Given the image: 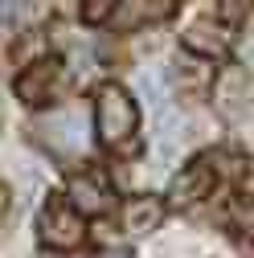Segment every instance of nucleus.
<instances>
[{"label":"nucleus","instance_id":"nucleus-1","mask_svg":"<svg viewBox=\"0 0 254 258\" xmlns=\"http://www.w3.org/2000/svg\"><path fill=\"white\" fill-rule=\"evenodd\" d=\"M94 123H99V140L115 148V144H127L136 136L140 111H136L132 99H127L123 86H103L99 99H94Z\"/></svg>","mask_w":254,"mask_h":258},{"label":"nucleus","instance_id":"nucleus-2","mask_svg":"<svg viewBox=\"0 0 254 258\" xmlns=\"http://www.w3.org/2000/svg\"><path fill=\"white\" fill-rule=\"evenodd\" d=\"M37 132L45 136V144L57 156H78L90 140V123H86L82 107H61V111H49L37 119Z\"/></svg>","mask_w":254,"mask_h":258},{"label":"nucleus","instance_id":"nucleus-3","mask_svg":"<svg viewBox=\"0 0 254 258\" xmlns=\"http://www.w3.org/2000/svg\"><path fill=\"white\" fill-rule=\"evenodd\" d=\"M41 242L53 246V250L78 246V242H82V213H78L70 201L49 197V201H45V213H41Z\"/></svg>","mask_w":254,"mask_h":258},{"label":"nucleus","instance_id":"nucleus-4","mask_svg":"<svg viewBox=\"0 0 254 258\" xmlns=\"http://www.w3.org/2000/svg\"><path fill=\"white\" fill-rule=\"evenodd\" d=\"M17 99L21 103H29V107H41V103H49L53 94L61 90V61H53V57H41V61H33L29 70H21L17 74Z\"/></svg>","mask_w":254,"mask_h":258},{"label":"nucleus","instance_id":"nucleus-5","mask_svg":"<svg viewBox=\"0 0 254 258\" xmlns=\"http://www.w3.org/2000/svg\"><path fill=\"white\" fill-rule=\"evenodd\" d=\"M70 205L86 217V213H107L111 209V184L103 180V172H78L70 176Z\"/></svg>","mask_w":254,"mask_h":258},{"label":"nucleus","instance_id":"nucleus-6","mask_svg":"<svg viewBox=\"0 0 254 258\" xmlns=\"http://www.w3.org/2000/svg\"><path fill=\"white\" fill-rule=\"evenodd\" d=\"M209 188H213V164L209 160H193V164L168 184V201L172 205H188V201H201Z\"/></svg>","mask_w":254,"mask_h":258},{"label":"nucleus","instance_id":"nucleus-7","mask_svg":"<svg viewBox=\"0 0 254 258\" xmlns=\"http://www.w3.org/2000/svg\"><path fill=\"white\" fill-rule=\"evenodd\" d=\"M172 9H176L172 0H127V5L115 9L111 21H115L119 29H136V25H144V21H164Z\"/></svg>","mask_w":254,"mask_h":258},{"label":"nucleus","instance_id":"nucleus-8","mask_svg":"<svg viewBox=\"0 0 254 258\" xmlns=\"http://www.w3.org/2000/svg\"><path fill=\"white\" fill-rule=\"evenodd\" d=\"M160 221H164V205L152 201V197H136V201L123 205V230L127 234H148Z\"/></svg>","mask_w":254,"mask_h":258},{"label":"nucleus","instance_id":"nucleus-9","mask_svg":"<svg viewBox=\"0 0 254 258\" xmlns=\"http://www.w3.org/2000/svg\"><path fill=\"white\" fill-rule=\"evenodd\" d=\"M184 41L193 45L197 53H226V37H221V29H213V21H197V25H188V33Z\"/></svg>","mask_w":254,"mask_h":258},{"label":"nucleus","instance_id":"nucleus-10","mask_svg":"<svg viewBox=\"0 0 254 258\" xmlns=\"http://www.w3.org/2000/svg\"><path fill=\"white\" fill-rule=\"evenodd\" d=\"M140 94H144V99H148V107H152L156 115H160L164 107H172V103H168V86H164V78L156 74V70H148V74H140Z\"/></svg>","mask_w":254,"mask_h":258},{"label":"nucleus","instance_id":"nucleus-11","mask_svg":"<svg viewBox=\"0 0 254 258\" xmlns=\"http://www.w3.org/2000/svg\"><path fill=\"white\" fill-rule=\"evenodd\" d=\"M111 9H119L115 0H86V5H82V17H86V25H99V21L115 17Z\"/></svg>","mask_w":254,"mask_h":258},{"label":"nucleus","instance_id":"nucleus-12","mask_svg":"<svg viewBox=\"0 0 254 258\" xmlns=\"http://www.w3.org/2000/svg\"><path fill=\"white\" fill-rule=\"evenodd\" d=\"M242 184H246V192H250V197H254V160H250V164H246V176H242Z\"/></svg>","mask_w":254,"mask_h":258},{"label":"nucleus","instance_id":"nucleus-13","mask_svg":"<svg viewBox=\"0 0 254 258\" xmlns=\"http://www.w3.org/2000/svg\"><path fill=\"white\" fill-rule=\"evenodd\" d=\"M94 258H132V254H127V250H99Z\"/></svg>","mask_w":254,"mask_h":258}]
</instances>
